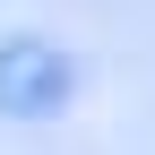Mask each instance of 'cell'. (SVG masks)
<instances>
[{
  "label": "cell",
  "mask_w": 155,
  "mask_h": 155,
  "mask_svg": "<svg viewBox=\"0 0 155 155\" xmlns=\"http://www.w3.org/2000/svg\"><path fill=\"white\" fill-rule=\"evenodd\" d=\"M61 95H69V69L52 61L43 43H9L0 52V104L9 112H52Z\"/></svg>",
  "instance_id": "6da1fadb"
}]
</instances>
